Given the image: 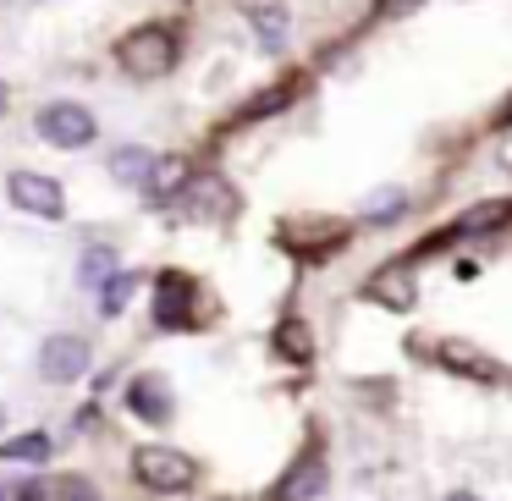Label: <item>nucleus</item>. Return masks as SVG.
Segmentation results:
<instances>
[{"label": "nucleus", "instance_id": "f257e3e1", "mask_svg": "<svg viewBox=\"0 0 512 501\" xmlns=\"http://www.w3.org/2000/svg\"><path fill=\"white\" fill-rule=\"evenodd\" d=\"M116 61H122L127 78H166L171 67H177V34L171 28H138V34H127L122 45H116Z\"/></svg>", "mask_w": 512, "mask_h": 501}, {"label": "nucleus", "instance_id": "f03ea898", "mask_svg": "<svg viewBox=\"0 0 512 501\" xmlns=\"http://www.w3.org/2000/svg\"><path fill=\"white\" fill-rule=\"evenodd\" d=\"M133 474L144 479L149 490H166V496H177V490H188L193 479H199V468H193V457L177 452V446H144V452L133 457Z\"/></svg>", "mask_w": 512, "mask_h": 501}, {"label": "nucleus", "instance_id": "7ed1b4c3", "mask_svg": "<svg viewBox=\"0 0 512 501\" xmlns=\"http://www.w3.org/2000/svg\"><path fill=\"white\" fill-rule=\"evenodd\" d=\"M34 127H39V138H45V144H56V149H89L94 133H100L94 111H83V105H72V100L45 105Z\"/></svg>", "mask_w": 512, "mask_h": 501}, {"label": "nucleus", "instance_id": "20e7f679", "mask_svg": "<svg viewBox=\"0 0 512 501\" xmlns=\"http://www.w3.org/2000/svg\"><path fill=\"white\" fill-rule=\"evenodd\" d=\"M6 193H12L17 210L39 215V221H61V215H67L61 182H56V177H45V171H12V177H6Z\"/></svg>", "mask_w": 512, "mask_h": 501}, {"label": "nucleus", "instance_id": "39448f33", "mask_svg": "<svg viewBox=\"0 0 512 501\" xmlns=\"http://www.w3.org/2000/svg\"><path fill=\"white\" fill-rule=\"evenodd\" d=\"M83 369H89V342H83V336L61 331L39 347V375H45L50 386H72V380H83Z\"/></svg>", "mask_w": 512, "mask_h": 501}, {"label": "nucleus", "instance_id": "423d86ee", "mask_svg": "<svg viewBox=\"0 0 512 501\" xmlns=\"http://www.w3.org/2000/svg\"><path fill=\"white\" fill-rule=\"evenodd\" d=\"M182 210H188V221H226L237 210V188L226 177H215V171H199L188 182V193H182Z\"/></svg>", "mask_w": 512, "mask_h": 501}, {"label": "nucleus", "instance_id": "0eeeda50", "mask_svg": "<svg viewBox=\"0 0 512 501\" xmlns=\"http://www.w3.org/2000/svg\"><path fill=\"white\" fill-rule=\"evenodd\" d=\"M364 292L380 303V309H391V314L413 309V303H419V276H413V259H397V265L375 270Z\"/></svg>", "mask_w": 512, "mask_h": 501}, {"label": "nucleus", "instance_id": "6e6552de", "mask_svg": "<svg viewBox=\"0 0 512 501\" xmlns=\"http://www.w3.org/2000/svg\"><path fill=\"white\" fill-rule=\"evenodd\" d=\"M325 490V457L320 452H303L292 463V474L276 485V501H314Z\"/></svg>", "mask_w": 512, "mask_h": 501}, {"label": "nucleus", "instance_id": "1a4fd4ad", "mask_svg": "<svg viewBox=\"0 0 512 501\" xmlns=\"http://www.w3.org/2000/svg\"><path fill=\"white\" fill-rule=\"evenodd\" d=\"M160 325H193V281L188 276H160Z\"/></svg>", "mask_w": 512, "mask_h": 501}, {"label": "nucleus", "instance_id": "9d476101", "mask_svg": "<svg viewBox=\"0 0 512 501\" xmlns=\"http://www.w3.org/2000/svg\"><path fill=\"white\" fill-rule=\"evenodd\" d=\"M127 402H133V413H138V419H149V424H166L171 419V397H166V380H160V375L133 380Z\"/></svg>", "mask_w": 512, "mask_h": 501}, {"label": "nucleus", "instance_id": "9b49d317", "mask_svg": "<svg viewBox=\"0 0 512 501\" xmlns=\"http://www.w3.org/2000/svg\"><path fill=\"white\" fill-rule=\"evenodd\" d=\"M248 23H254V34L265 50L287 45V6H281V0H254V6H248Z\"/></svg>", "mask_w": 512, "mask_h": 501}, {"label": "nucleus", "instance_id": "f8f14e48", "mask_svg": "<svg viewBox=\"0 0 512 501\" xmlns=\"http://www.w3.org/2000/svg\"><path fill=\"white\" fill-rule=\"evenodd\" d=\"M188 182H193L188 160H182V155H166V160H155V177H149L144 188H149V199H155V204H166L171 193H188Z\"/></svg>", "mask_w": 512, "mask_h": 501}, {"label": "nucleus", "instance_id": "ddd939ff", "mask_svg": "<svg viewBox=\"0 0 512 501\" xmlns=\"http://www.w3.org/2000/svg\"><path fill=\"white\" fill-rule=\"evenodd\" d=\"M512 221V204L507 199H490V204H474V210L457 215L452 237H474V232H490V226H507Z\"/></svg>", "mask_w": 512, "mask_h": 501}, {"label": "nucleus", "instance_id": "4468645a", "mask_svg": "<svg viewBox=\"0 0 512 501\" xmlns=\"http://www.w3.org/2000/svg\"><path fill=\"white\" fill-rule=\"evenodd\" d=\"M441 364L446 369H463V375H474V380H501V369L490 364V358H479V347H468V342H446L441 347Z\"/></svg>", "mask_w": 512, "mask_h": 501}, {"label": "nucleus", "instance_id": "2eb2a0df", "mask_svg": "<svg viewBox=\"0 0 512 501\" xmlns=\"http://www.w3.org/2000/svg\"><path fill=\"white\" fill-rule=\"evenodd\" d=\"M111 177H116V182H127V188L149 182V177H155V160H149V149H133V144L116 149V155H111Z\"/></svg>", "mask_w": 512, "mask_h": 501}, {"label": "nucleus", "instance_id": "dca6fc26", "mask_svg": "<svg viewBox=\"0 0 512 501\" xmlns=\"http://www.w3.org/2000/svg\"><path fill=\"white\" fill-rule=\"evenodd\" d=\"M342 226H325V232H303V226H287V232H281V243L292 248V254H303V259H314L320 254V248H336L342 243Z\"/></svg>", "mask_w": 512, "mask_h": 501}, {"label": "nucleus", "instance_id": "f3484780", "mask_svg": "<svg viewBox=\"0 0 512 501\" xmlns=\"http://www.w3.org/2000/svg\"><path fill=\"white\" fill-rule=\"evenodd\" d=\"M78 281H83V287H94V292L111 287V281H116V254H111V248H89L83 265H78Z\"/></svg>", "mask_w": 512, "mask_h": 501}, {"label": "nucleus", "instance_id": "a211bd4d", "mask_svg": "<svg viewBox=\"0 0 512 501\" xmlns=\"http://www.w3.org/2000/svg\"><path fill=\"white\" fill-rule=\"evenodd\" d=\"M0 457H6V463H45V457H50V435L45 430H28V435H17V441L0 446Z\"/></svg>", "mask_w": 512, "mask_h": 501}, {"label": "nucleus", "instance_id": "6ab92c4d", "mask_svg": "<svg viewBox=\"0 0 512 501\" xmlns=\"http://www.w3.org/2000/svg\"><path fill=\"white\" fill-rule=\"evenodd\" d=\"M402 210H408V193H402V188H380V193H369V199H364V215L375 226H391Z\"/></svg>", "mask_w": 512, "mask_h": 501}, {"label": "nucleus", "instance_id": "aec40b11", "mask_svg": "<svg viewBox=\"0 0 512 501\" xmlns=\"http://www.w3.org/2000/svg\"><path fill=\"white\" fill-rule=\"evenodd\" d=\"M276 347L292 358V364H309V353H314V342H309V325H303V320H287V325L276 331Z\"/></svg>", "mask_w": 512, "mask_h": 501}, {"label": "nucleus", "instance_id": "412c9836", "mask_svg": "<svg viewBox=\"0 0 512 501\" xmlns=\"http://www.w3.org/2000/svg\"><path fill=\"white\" fill-rule=\"evenodd\" d=\"M292 94H298V83H276V89H265L254 105H243V122H254V116H270L276 105H287Z\"/></svg>", "mask_w": 512, "mask_h": 501}, {"label": "nucleus", "instance_id": "4be33fe9", "mask_svg": "<svg viewBox=\"0 0 512 501\" xmlns=\"http://www.w3.org/2000/svg\"><path fill=\"white\" fill-rule=\"evenodd\" d=\"M133 287H138V276H116L111 287L100 292V314H122L127 298H133Z\"/></svg>", "mask_w": 512, "mask_h": 501}, {"label": "nucleus", "instance_id": "5701e85b", "mask_svg": "<svg viewBox=\"0 0 512 501\" xmlns=\"http://www.w3.org/2000/svg\"><path fill=\"white\" fill-rule=\"evenodd\" d=\"M408 6H419V0H386V6H380V17H397V12H408Z\"/></svg>", "mask_w": 512, "mask_h": 501}, {"label": "nucleus", "instance_id": "b1692460", "mask_svg": "<svg viewBox=\"0 0 512 501\" xmlns=\"http://www.w3.org/2000/svg\"><path fill=\"white\" fill-rule=\"evenodd\" d=\"M446 501H479V496H468V490H452V496H446Z\"/></svg>", "mask_w": 512, "mask_h": 501}, {"label": "nucleus", "instance_id": "393cba45", "mask_svg": "<svg viewBox=\"0 0 512 501\" xmlns=\"http://www.w3.org/2000/svg\"><path fill=\"white\" fill-rule=\"evenodd\" d=\"M6 100H12V89H6V83H0V111H6Z\"/></svg>", "mask_w": 512, "mask_h": 501}, {"label": "nucleus", "instance_id": "a878e982", "mask_svg": "<svg viewBox=\"0 0 512 501\" xmlns=\"http://www.w3.org/2000/svg\"><path fill=\"white\" fill-rule=\"evenodd\" d=\"M0 424H6V408H0Z\"/></svg>", "mask_w": 512, "mask_h": 501}, {"label": "nucleus", "instance_id": "bb28decb", "mask_svg": "<svg viewBox=\"0 0 512 501\" xmlns=\"http://www.w3.org/2000/svg\"><path fill=\"white\" fill-rule=\"evenodd\" d=\"M507 122H512V105H507Z\"/></svg>", "mask_w": 512, "mask_h": 501}, {"label": "nucleus", "instance_id": "cd10ccee", "mask_svg": "<svg viewBox=\"0 0 512 501\" xmlns=\"http://www.w3.org/2000/svg\"><path fill=\"white\" fill-rule=\"evenodd\" d=\"M0 501H6V496H0Z\"/></svg>", "mask_w": 512, "mask_h": 501}]
</instances>
